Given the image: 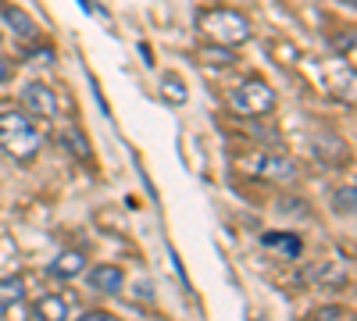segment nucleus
<instances>
[{
    "label": "nucleus",
    "instance_id": "5",
    "mask_svg": "<svg viewBox=\"0 0 357 321\" xmlns=\"http://www.w3.org/2000/svg\"><path fill=\"white\" fill-rule=\"evenodd\" d=\"M86 282H89V289H97V293H107V297H114L118 289L126 285V272L118 268V265H97V268H89Z\"/></svg>",
    "mask_w": 357,
    "mask_h": 321
},
{
    "label": "nucleus",
    "instance_id": "1",
    "mask_svg": "<svg viewBox=\"0 0 357 321\" xmlns=\"http://www.w3.org/2000/svg\"><path fill=\"white\" fill-rule=\"evenodd\" d=\"M40 125L33 114H25L22 107L0 111V150H4L11 161L25 164L40 154Z\"/></svg>",
    "mask_w": 357,
    "mask_h": 321
},
{
    "label": "nucleus",
    "instance_id": "7",
    "mask_svg": "<svg viewBox=\"0 0 357 321\" xmlns=\"http://www.w3.org/2000/svg\"><path fill=\"white\" fill-rule=\"evenodd\" d=\"M257 171L264 175V179H275V182H289L293 175H296V164L286 157V154H264Z\"/></svg>",
    "mask_w": 357,
    "mask_h": 321
},
{
    "label": "nucleus",
    "instance_id": "11",
    "mask_svg": "<svg viewBox=\"0 0 357 321\" xmlns=\"http://www.w3.org/2000/svg\"><path fill=\"white\" fill-rule=\"evenodd\" d=\"M4 22L15 29V33H18L22 40H36V22L29 18L22 8H11V4H8V8H4Z\"/></svg>",
    "mask_w": 357,
    "mask_h": 321
},
{
    "label": "nucleus",
    "instance_id": "4",
    "mask_svg": "<svg viewBox=\"0 0 357 321\" xmlns=\"http://www.w3.org/2000/svg\"><path fill=\"white\" fill-rule=\"evenodd\" d=\"M57 107H61V100L47 82H29L22 90V111L33 118H57Z\"/></svg>",
    "mask_w": 357,
    "mask_h": 321
},
{
    "label": "nucleus",
    "instance_id": "3",
    "mask_svg": "<svg viewBox=\"0 0 357 321\" xmlns=\"http://www.w3.org/2000/svg\"><path fill=\"white\" fill-rule=\"evenodd\" d=\"M229 107L236 114H250V118H257V114H268L275 107V90L268 82H261V79H247V82H240L229 93Z\"/></svg>",
    "mask_w": 357,
    "mask_h": 321
},
{
    "label": "nucleus",
    "instance_id": "14",
    "mask_svg": "<svg viewBox=\"0 0 357 321\" xmlns=\"http://www.w3.org/2000/svg\"><path fill=\"white\" fill-rule=\"evenodd\" d=\"M79 321H122V318H114L111 311H86L79 314Z\"/></svg>",
    "mask_w": 357,
    "mask_h": 321
},
{
    "label": "nucleus",
    "instance_id": "15",
    "mask_svg": "<svg viewBox=\"0 0 357 321\" xmlns=\"http://www.w3.org/2000/svg\"><path fill=\"white\" fill-rule=\"evenodd\" d=\"M11 72H15V68H11V61H8V57H0V86H4V82L11 79Z\"/></svg>",
    "mask_w": 357,
    "mask_h": 321
},
{
    "label": "nucleus",
    "instance_id": "6",
    "mask_svg": "<svg viewBox=\"0 0 357 321\" xmlns=\"http://www.w3.org/2000/svg\"><path fill=\"white\" fill-rule=\"evenodd\" d=\"M82 268H86V253H82V250H65V253H57V257L50 260L47 275L57 279V282H68V279H75Z\"/></svg>",
    "mask_w": 357,
    "mask_h": 321
},
{
    "label": "nucleus",
    "instance_id": "9",
    "mask_svg": "<svg viewBox=\"0 0 357 321\" xmlns=\"http://www.w3.org/2000/svg\"><path fill=\"white\" fill-rule=\"evenodd\" d=\"M57 143H61V147L72 154V157H89V143H86V136L75 129V125H61V129H57Z\"/></svg>",
    "mask_w": 357,
    "mask_h": 321
},
{
    "label": "nucleus",
    "instance_id": "10",
    "mask_svg": "<svg viewBox=\"0 0 357 321\" xmlns=\"http://www.w3.org/2000/svg\"><path fill=\"white\" fill-rule=\"evenodd\" d=\"M333 211L340 218H354V211H357V186L354 182H343L333 189Z\"/></svg>",
    "mask_w": 357,
    "mask_h": 321
},
{
    "label": "nucleus",
    "instance_id": "2",
    "mask_svg": "<svg viewBox=\"0 0 357 321\" xmlns=\"http://www.w3.org/2000/svg\"><path fill=\"white\" fill-rule=\"evenodd\" d=\"M193 25H197V33L207 43L222 47V50L240 47V43L250 40V22H247L243 11H236V8H207V11L197 15Z\"/></svg>",
    "mask_w": 357,
    "mask_h": 321
},
{
    "label": "nucleus",
    "instance_id": "12",
    "mask_svg": "<svg viewBox=\"0 0 357 321\" xmlns=\"http://www.w3.org/2000/svg\"><path fill=\"white\" fill-rule=\"evenodd\" d=\"M22 297H25V279H22V275L0 279V311H8V307L22 304Z\"/></svg>",
    "mask_w": 357,
    "mask_h": 321
},
{
    "label": "nucleus",
    "instance_id": "8",
    "mask_svg": "<svg viewBox=\"0 0 357 321\" xmlns=\"http://www.w3.org/2000/svg\"><path fill=\"white\" fill-rule=\"evenodd\" d=\"M33 314H36V321H68V297L47 293L33 304Z\"/></svg>",
    "mask_w": 357,
    "mask_h": 321
},
{
    "label": "nucleus",
    "instance_id": "13",
    "mask_svg": "<svg viewBox=\"0 0 357 321\" xmlns=\"http://www.w3.org/2000/svg\"><path fill=\"white\" fill-rule=\"evenodd\" d=\"M261 243H264L268 250H282V253H289V257L301 253V240H296L293 232H264Z\"/></svg>",
    "mask_w": 357,
    "mask_h": 321
}]
</instances>
